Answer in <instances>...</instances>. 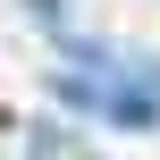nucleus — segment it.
Segmentation results:
<instances>
[{
  "mask_svg": "<svg viewBox=\"0 0 160 160\" xmlns=\"http://www.w3.org/2000/svg\"><path fill=\"white\" fill-rule=\"evenodd\" d=\"M25 17H34V25H51V34H68V0H25Z\"/></svg>",
  "mask_w": 160,
  "mask_h": 160,
  "instance_id": "nucleus-1",
  "label": "nucleus"
}]
</instances>
